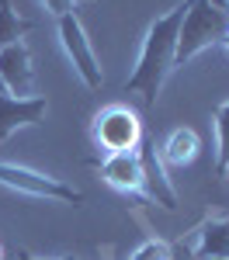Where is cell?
<instances>
[{"instance_id": "1", "label": "cell", "mask_w": 229, "mask_h": 260, "mask_svg": "<svg viewBox=\"0 0 229 260\" xmlns=\"http://www.w3.org/2000/svg\"><path fill=\"white\" fill-rule=\"evenodd\" d=\"M184 11H187V0L149 24L143 52H139V62H136V73L125 83V94H139L146 108L156 104L167 77H170V70L177 66V31H181Z\"/></svg>"}, {"instance_id": "2", "label": "cell", "mask_w": 229, "mask_h": 260, "mask_svg": "<svg viewBox=\"0 0 229 260\" xmlns=\"http://www.w3.org/2000/svg\"><path fill=\"white\" fill-rule=\"evenodd\" d=\"M229 35V11L215 7L212 0H187L184 21L177 31V62L194 59L202 49L219 45Z\"/></svg>"}, {"instance_id": "3", "label": "cell", "mask_w": 229, "mask_h": 260, "mask_svg": "<svg viewBox=\"0 0 229 260\" xmlns=\"http://www.w3.org/2000/svg\"><path fill=\"white\" fill-rule=\"evenodd\" d=\"M94 139L104 153H136L139 142H143V121L132 108H122V104H111L97 111L94 118Z\"/></svg>"}, {"instance_id": "4", "label": "cell", "mask_w": 229, "mask_h": 260, "mask_svg": "<svg viewBox=\"0 0 229 260\" xmlns=\"http://www.w3.org/2000/svg\"><path fill=\"white\" fill-rule=\"evenodd\" d=\"M0 184L14 187V191H24L31 198H56V201H70V205H80L83 194L77 187L62 184L56 177H45L39 170H24V167H11V163H0Z\"/></svg>"}, {"instance_id": "5", "label": "cell", "mask_w": 229, "mask_h": 260, "mask_svg": "<svg viewBox=\"0 0 229 260\" xmlns=\"http://www.w3.org/2000/svg\"><path fill=\"white\" fill-rule=\"evenodd\" d=\"M59 39L66 45V52H70V59L77 66V73L83 77L87 87H101V66H97V56H94V49H90V42H87V31H83V24L73 14H62L59 18Z\"/></svg>"}, {"instance_id": "6", "label": "cell", "mask_w": 229, "mask_h": 260, "mask_svg": "<svg viewBox=\"0 0 229 260\" xmlns=\"http://www.w3.org/2000/svg\"><path fill=\"white\" fill-rule=\"evenodd\" d=\"M0 83L11 98H35V70L24 42L0 49Z\"/></svg>"}, {"instance_id": "7", "label": "cell", "mask_w": 229, "mask_h": 260, "mask_svg": "<svg viewBox=\"0 0 229 260\" xmlns=\"http://www.w3.org/2000/svg\"><path fill=\"white\" fill-rule=\"evenodd\" d=\"M136 153H139V163H143V191H146V198H153L156 205H163L167 212H174V208H177V194H174V187H170V180H167L163 160L156 156V146L143 139Z\"/></svg>"}, {"instance_id": "8", "label": "cell", "mask_w": 229, "mask_h": 260, "mask_svg": "<svg viewBox=\"0 0 229 260\" xmlns=\"http://www.w3.org/2000/svg\"><path fill=\"white\" fill-rule=\"evenodd\" d=\"M45 118V98H11L0 94V142H7L11 132H18L24 125H39Z\"/></svg>"}, {"instance_id": "9", "label": "cell", "mask_w": 229, "mask_h": 260, "mask_svg": "<svg viewBox=\"0 0 229 260\" xmlns=\"http://www.w3.org/2000/svg\"><path fill=\"white\" fill-rule=\"evenodd\" d=\"M101 174L111 187H118L125 194H139L143 191V163H139V153H111V156H104Z\"/></svg>"}, {"instance_id": "10", "label": "cell", "mask_w": 229, "mask_h": 260, "mask_svg": "<svg viewBox=\"0 0 229 260\" xmlns=\"http://www.w3.org/2000/svg\"><path fill=\"white\" fill-rule=\"evenodd\" d=\"M194 257L229 260V219L208 222L205 229H202V240H198V246H194Z\"/></svg>"}, {"instance_id": "11", "label": "cell", "mask_w": 229, "mask_h": 260, "mask_svg": "<svg viewBox=\"0 0 229 260\" xmlns=\"http://www.w3.org/2000/svg\"><path fill=\"white\" fill-rule=\"evenodd\" d=\"M198 156V136H194V128H174L170 132V139L163 146V163H174V167H184Z\"/></svg>"}, {"instance_id": "12", "label": "cell", "mask_w": 229, "mask_h": 260, "mask_svg": "<svg viewBox=\"0 0 229 260\" xmlns=\"http://www.w3.org/2000/svg\"><path fill=\"white\" fill-rule=\"evenodd\" d=\"M31 24L28 21H21L14 11H11V0H0V49H7V45H18L21 35L28 31Z\"/></svg>"}, {"instance_id": "13", "label": "cell", "mask_w": 229, "mask_h": 260, "mask_svg": "<svg viewBox=\"0 0 229 260\" xmlns=\"http://www.w3.org/2000/svg\"><path fill=\"white\" fill-rule=\"evenodd\" d=\"M215 128H219V170L229 167V104L215 108Z\"/></svg>"}, {"instance_id": "14", "label": "cell", "mask_w": 229, "mask_h": 260, "mask_svg": "<svg viewBox=\"0 0 229 260\" xmlns=\"http://www.w3.org/2000/svg\"><path fill=\"white\" fill-rule=\"evenodd\" d=\"M132 260H170V246H163V243H146V246H139L136 253H132Z\"/></svg>"}, {"instance_id": "15", "label": "cell", "mask_w": 229, "mask_h": 260, "mask_svg": "<svg viewBox=\"0 0 229 260\" xmlns=\"http://www.w3.org/2000/svg\"><path fill=\"white\" fill-rule=\"evenodd\" d=\"M45 4H49V11H52L56 18H62V14H70V11H73V4H77V0H45Z\"/></svg>"}, {"instance_id": "16", "label": "cell", "mask_w": 229, "mask_h": 260, "mask_svg": "<svg viewBox=\"0 0 229 260\" xmlns=\"http://www.w3.org/2000/svg\"><path fill=\"white\" fill-rule=\"evenodd\" d=\"M212 4H215V7H226V0H212Z\"/></svg>"}, {"instance_id": "17", "label": "cell", "mask_w": 229, "mask_h": 260, "mask_svg": "<svg viewBox=\"0 0 229 260\" xmlns=\"http://www.w3.org/2000/svg\"><path fill=\"white\" fill-rule=\"evenodd\" d=\"M194 260H215V257H194Z\"/></svg>"}, {"instance_id": "18", "label": "cell", "mask_w": 229, "mask_h": 260, "mask_svg": "<svg viewBox=\"0 0 229 260\" xmlns=\"http://www.w3.org/2000/svg\"><path fill=\"white\" fill-rule=\"evenodd\" d=\"M0 94H7V90H4V83H0Z\"/></svg>"}, {"instance_id": "19", "label": "cell", "mask_w": 229, "mask_h": 260, "mask_svg": "<svg viewBox=\"0 0 229 260\" xmlns=\"http://www.w3.org/2000/svg\"><path fill=\"white\" fill-rule=\"evenodd\" d=\"M0 260H4V246H0Z\"/></svg>"}, {"instance_id": "20", "label": "cell", "mask_w": 229, "mask_h": 260, "mask_svg": "<svg viewBox=\"0 0 229 260\" xmlns=\"http://www.w3.org/2000/svg\"><path fill=\"white\" fill-rule=\"evenodd\" d=\"M222 45H229V35H226V42H222Z\"/></svg>"}, {"instance_id": "21", "label": "cell", "mask_w": 229, "mask_h": 260, "mask_svg": "<svg viewBox=\"0 0 229 260\" xmlns=\"http://www.w3.org/2000/svg\"><path fill=\"white\" fill-rule=\"evenodd\" d=\"M226 11H229V0H226Z\"/></svg>"}, {"instance_id": "22", "label": "cell", "mask_w": 229, "mask_h": 260, "mask_svg": "<svg viewBox=\"0 0 229 260\" xmlns=\"http://www.w3.org/2000/svg\"><path fill=\"white\" fill-rule=\"evenodd\" d=\"M21 260H31V257H21Z\"/></svg>"}]
</instances>
